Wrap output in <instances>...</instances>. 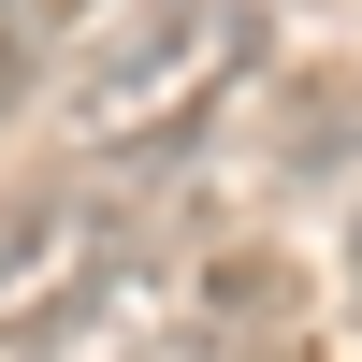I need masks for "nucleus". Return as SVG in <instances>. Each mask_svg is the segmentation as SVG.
<instances>
[{"label":"nucleus","instance_id":"4","mask_svg":"<svg viewBox=\"0 0 362 362\" xmlns=\"http://www.w3.org/2000/svg\"><path fill=\"white\" fill-rule=\"evenodd\" d=\"M189 362H203V348H189Z\"/></svg>","mask_w":362,"mask_h":362},{"label":"nucleus","instance_id":"3","mask_svg":"<svg viewBox=\"0 0 362 362\" xmlns=\"http://www.w3.org/2000/svg\"><path fill=\"white\" fill-rule=\"evenodd\" d=\"M348 305H362V203H348Z\"/></svg>","mask_w":362,"mask_h":362},{"label":"nucleus","instance_id":"1","mask_svg":"<svg viewBox=\"0 0 362 362\" xmlns=\"http://www.w3.org/2000/svg\"><path fill=\"white\" fill-rule=\"evenodd\" d=\"M261 44H276L261 0H131V15L73 58V87H58L73 174H145V160H174L203 116H232V87L261 73Z\"/></svg>","mask_w":362,"mask_h":362},{"label":"nucleus","instance_id":"2","mask_svg":"<svg viewBox=\"0 0 362 362\" xmlns=\"http://www.w3.org/2000/svg\"><path fill=\"white\" fill-rule=\"evenodd\" d=\"M116 247H131V189H116V174H29V189L0 203V334L15 348L73 334L116 290Z\"/></svg>","mask_w":362,"mask_h":362}]
</instances>
